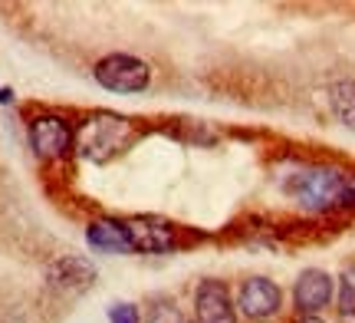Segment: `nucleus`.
<instances>
[{
    "label": "nucleus",
    "instance_id": "11",
    "mask_svg": "<svg viewBox=\"0 0 355 323\" xmlns=\"http://www.w3.org/2000/svg\"><path fill=\"white\" fill-rule=\"evenodd\" d=\"M332 116L343 122L345 129H355V79H339L329 90Z\"/></svg>",
    "mask_w": 355,
    "mask_h": 323
},
{
    "label": "nucleus",
    "instance_id": "6",
    "mask_svg": "<svg viewBox=\"0 0 355 323\" xmlns=\"http://www.w3.org/2000/svg\"><path fill=\"white\" fill-rule=\"evenodd\" d=\"M194 323H237V300L230 287L217 277H207L194 290Z\"/></svg>",
    "mask_w": 355,
    "mask_h": 323
},
{
    "label": "nucleus",
    "instance_id": "13",
    "mask_svg": "<svg viewBox=\"0 0 355 323\" xmlns=\"http://www.w3.org/2000/svg\"><path fill=\"white\" fill-rule=\"evenodd\" d=\"M141 323H188V320L181 317V307L171 297H155L148 300V310L141 313Z\"/></svg>",
    "mask_w": 355,
    "mask_h": 323
},
{
    "label": "nucleus",
    "instance_id": "16",
    "mask_svg": "<svg viewBox=\"0 0 355 323\" xmlns=\"http://www.w3.org/2000/svg\"><path fill=\"white\" fill-rule=\"evenodd\" d=\"M0 103H3V106H7V103H13V92L7 90V86H3V90H0Z\"/></svg>",
    "mask_w": 355,
    "mask_h": 323
},
{
    "label": "nucleus",
    "instance_id": "9",
    "mask_svg": "<svg viewBox=\"0 0 355 323\" xmlns=\"http://www.w3.org/2000/svg\"><path fill=\"white\" fill-rule=\"evenodd\" d=\"M96 281V267H92V260L79 258V254H66V258H56L46 267V284L53 290H60V294H86L89 287Z\"/></svg>",
    "mask_w": 355,
    "mask_h": 323
},
{
    "label": "nucleus",
    "instance_id": "7",
    "mask_svg": "<svg viewBox=\"0 0 355 323\" xmlns=\"http://www.w3.org/2000/svg\"><path fill=\"white\" fill-rule=\"evenodd\" d=\"M283 307V290L270 277H247L237 290V310L247 320H270Z\"/></svg>",
    "mask_w": 355,
    "mask_h": 323
},
{
    "label": "nucleus",
    "instance_id": "10",
    "mask_svg": "<svg viewBox=\"0 0 355 323\" xmlns=\"http://www.w3.org/2000/svg\"><path fill=\"white\" fill-rule=\"evenodd\" d=\"M86 241H89V247H92V251H99V254H135V251H132V241H128L125 221L122 218H96V221H89Z\"/></svg>",
    "mask_w": 355,
    "mask_h": 323
},
{
    "label": "nucleus",
    "instance_id": "2",
    "mask_svg": "<svg viewBox=\"0 0 355 323\" xmlns=\"http://www.w3.org/2000/svg\"><path fill=\"white\" fill-rule=\"evenodd\" d=\"M286 194L306 211H332L343 208L345 194V172L332 165H309L300 168L286 181Z\"/></svg>",
    "mask_w": 355,
    "mask_h": 323
},
{
    "label": "nucleus",
    "instance_id": "3",
    "mask_svg": "<svg viewBox=\"0 0 355 323\" xmlns=\"http://www.w3.org/2000/svg\"><path fill=\"white\" fill-rule=\"evenodd\" d=\"M92 79L102 90L112 92H141L152 83V66L132 53H109L92 66Z\"/></svg>",
    "mask_w": 355,
    "mask_h": 323
},
{
    "label": "nucleus",
    "instance_id": "17",
    "mask_svg": "<svg viewBox=\"0 0 355 323\" xmlns=\"http://www.w3.org/2000/svg\"><path fill=\"white\" fill-rule=\"evenodd\" d=\"M293 323H322V317H296Z\"/></svg>",
    "mask_w": 355,
    "mask_h": 323
},
{
    "label": "nucleus",
    "instance_id": "5",
    "mask_svg": "<svg viewBox=\"0 0 355 323\" xmlns=\"http://www.w3.org/2000/svg\"><path fill=\"white\" fill-rule=\"evenodd\" d=\"M122 221L135 254H171L178 247V228L171 221L158 215H132Z\"/></svg>",
    "mask_w": 355,
    "mask_h": 323
},
{
    "label": "nucleus",
    "instance_id": "8",
    "mask_svg": "<svg viewBox=\"0 0 355 323\" xmlns=\"http://www.w3.org/2000/svg\"><path fill=\"white\" fill-rule=\"evenodd\" d=\"M332 277L322 267H309L296 277V287H293V304H296V313L300 317H319L332 304Z\"/></svg>",
    "mask_w": 355,
    "mask_h": 323
},
{
    "label": "nucleus",
    "instance_id": "4",
    "mask_svg": "<svg viewBox=\"0 0 355 323\" xmlns=\"http://www.w3.org/2000/svg\"><path fill=\"white\" fill-rule=\"evenodd\" d=\"M26 135H30V149H33L43 162H60V158H66L73 152V142H76V129H73L63 116H56V113H40V116H33L30 126H26Z\"/></svg>",
    "mask_w": 355,
    "mask_h": 323
},
{
    "label": "nucleus",
    "instance_id": "15",
    "mask_svg": "<svg viewBox=\"0 0 355 323\" xmlns=\"http://www.w3.org/2000/svg\"><path fill=\"white\" fill-rule=\"evenodd\" d=\"M343 208H355V172H345V194Z\"/></svg>",
    "mask_w": 355,
    "mask_h": 323
},
{
    "label": "nucleus",
    "instance_id": "1",
    "mask_svg": "<svg viewBox=\"0 0 355 323\" xmlns=\"http://www.w3.org/2000/svg\"><path fill=\"white\" fill-rule=\"evenodd\" d=\"M132 119L119 116V113H92L76 126V149L83 158L89 162H109L122 149H128L132 142Z\"/></svg>",
    "mask_w": 355,
    "mask_h": 323
},
{
    "label": "nucleus",
    "instance_id": "12",
    "mask_svg": "<svg viewBox=\"0 0 355 323\" xmlns=\"http://www.w3.org/2000/svg\"><path fill=\"white\" fill-rule=\"evenodd\" d=\"M336 307H339V317H355V260L352 264H345L343 274H339Z\"/></svg>",
    "mask_w": 355,
    "mask_h": 323
},
{
    "label": "nucleus",
    "instance_id": "14",
    "mask_svg": "<svg viewBox=\"0 0 355 323\" xmlns=\"http://www.w3.org/2000/svg\"><path fill=\"white\" fill-rule=\"evenodd\" d=\"M109 323H141L139 304H112L109 307Z\"/></svg>",
    "mask_w": 355,
    "mask_h": 323
}]
</instances>
